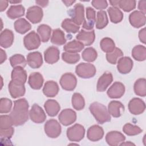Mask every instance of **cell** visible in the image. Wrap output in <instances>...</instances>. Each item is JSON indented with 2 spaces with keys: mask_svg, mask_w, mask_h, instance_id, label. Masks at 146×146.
Listing matches in <instances>:
<instances>
[{
  "mask_svg": "<svg viewBox=\"0 0 146 146\" xmlns=\"http://www.w3.org/2000/svg\"><path fill=\"white\" fill-rule=\"evenodd\" d=\"M29 107L28 102L25 98L19 99L14 102V107L10 114L14 125H22L28 120Z\"/></svg>",
  "mask_w": 146,
  "mask_h": 146,
  "instance_id": "obj_1",
  "label": "cell"
},
{
  "mask_svg": "<svg viewBox=\"0 0 146 146\" xmlns=\"http://www.w3.org/2000/svg\"><path fill=\"white\" fill-rule=\"evenodd\" d=\"M89 110L95 120L99 124H103L111 120V115L106 107L99 102H93L89 107Z\"/></svg>",
  "mask_w": 146,
  "mask_h": 146,
  "instance_id": "obj_2",
  "label": "cell"
},
{
  "mask_svg": "<svg viewBox=\"0 0 146 146\" xmlns=\"http://www.w3.org/2000/svg\"><path fill=\"white\" fill-rule=\"evenodd\" d=\"M75 72L81 78L89 79L95 75L96 69L91 63H80L76 66Z\"/></svg>",
  "mask_w": 146,
  "mask_h": 146,
  "instance_id": "obj_3",
  "label": "cell"
},
{
  "mask_svg": "<svg viewBox=\"0 0 146 146\" xmlns=\"http://www.w3.org/2000/svg\"><path fill=\"white\" fill-rule=\"evenodd\" d=\"M85 134L84 127L80 124H75L67 129L66 135L68 139L71 141L78 142L82 140Z\"/></svg>",
  "mask_w": 146,
  "mask_h": 146,
  "instance_id": "obj_4",
  "label": "cell"
},
{
  "mask_svg": "<svg viewBox=\"0 0 146 146\" xmlns=\"http://www.w3.org/2000/svg\"><path fill=\"white\" fill-rule=\"evenodd\" d=\"M44 130L47 136L50 138H56L61 133L62 128L60 123L55 119L47 120L44 125Z\"/></svg>",
  "mask_w": 146,
  "mask_h": 146,
  "instance_id": "obj_5",
  "label": "cell"
},
{
  "mask_svg": "<svg viewBox=\"0 0 146 146\" xmlns=\"http://www.w3.org/2000/svg\"><path fill=\"white\" fill-rule=\"evenodd\" d=\"M40 38L35 31L30 32L23 38L24 46L28 50H33L38 48L40 45Z\"/></svg>",
  "mask_w": 146,
  "mask_h": 146,
  "instance_id": "obj_6",
  "label": "cell"
},
{
  "mask_svg": "<svg viewBox=\"0 0 146 146\" xmlns=\"http://www.w3.org/2000/svg\"><path fill=\"white\" fill-rule=\"evenodd\" d=\"M68 14L76 25L80 26L83 23L85 19L84 6L80 3H76L73 9H71L68 11Z\"/></svg>",
  "mask_w": 146,
  "mask_h": 146,
  "instance_id": "obj_7",
  "label": "cell"
},
{
  "mask_svg": "<svg viewBox=\"0 0 146 146\" xmlns=\"http://www.w3.org/2000/svg\"><path fill=\"white\" fill-rule=\"evenodd\" d=\"M59 83L63 90L71 91L75 88L77 84V79L73 74L67 72L62 75Z\"/></svg>",
  "mask_w": 146,
  "mask_h": 146,
  "instance_id": "obj_8",
  "label": "cell"
},
{
  "mask_svg": "<svg viewBox=\"0 0 146 146\" xmlns=\"http://www.w3.org/2000/svg\"><path fill=\"white\" fill-rule=\"evenodd\" d=\"M30 119L35 123H43L46 119V115L43 110L37 104H34L29 111Z\"/></svg>",
  "mask_w": 146,
  "mask_h": 146,
  "instance_id": "obj_9",
  "label": "cell"
},
{
  "mask_svg": "<svg viewBox=\"0 0 146 146\" xmlns=\"http://www.w3.org/2000/svg\"><path fill=\"white\" fill-rule=\"evenodd\" d=\"M59 122L64 126H68L74 123L76 120L75 111L71 108H66L61 111L58 116Z\"/></svg>",
  "mask_w": 146,
  "mask_h": 146,
  "instance_id": "obj_10",
  "label": "cell"
},
{
  "mask_svg": "<svg viewBox=\"0 0 146 146\" xmlns=\"http://www.w3.org/2000/svg\"><path fill=\"white\" fill-rule=\"evenodd\" d=\"M43 16V12L41 7L38 6H33L30 7L26 13V17L33 24L39 23Z\"/></svg>",
  "mask_w": 146,
  "mask_h": 146,
  "instance_id": "obj_11",
  "label": "cell"
},
{
  "mask_svg": "<svg viewBox=\"0 0 146 146\" xmlns=\"http://www.w3.org/2000/svg\"><path fill=\"white\" fill-rule=\"evenodd\" d=\"M128 106L129 112L135 115L141 114L145 110V102L138 98L132 99L129 101Z\"/></svg>",
  "mask_w": 146,
  "mask_h": 146,
  "instance_id": "obj_12",
  "label": "cell"
},
{
  "mask_svg": "<svg viewBox=\"0 0 146 146\" xmlns=\"http://www.w3.org/2000/svg\"><path fill=\"white\" fill-rule=\"evenodd\" d=\"M8 89L11 96L14 99L23 96L26 91L24 84L13 81L12 80L9 83Z\"/></svg>",
  "mask_w": 146,
  "mask_h": 146,
  "instance_id": "obj_13",
  "label": "cell"
},
{
  "mask_svg": "<svg viewBox=\"0 0 146 146\" xmlns=\"http://www.w3.org/2000/svg\"><path fill=\"white\" fill-rule=\"evenodd\" d=\"M76 38L84 46H90L94 43L95 39V31L94 30L87 31L82 29L76 35Z\"/></svg>",
  "mask_w": 146,
  "mask_h": 146,
  "instance_id": "obj_14",
  "label": "cell"
},
{
  "mask_svg": "<svg viewBox=\"0 0 146 146\" xmlns=\"http://www.w3.org/2000/svg\"><path fill=\"white\" fill-rule=\"evenodd\" d=\"M145 14L140 11L135 10L131 13L129 16V21L131 26L135 28H140L145 24Z\"/></svg>",
  "mask_w": 146,
  "mask_h": 146,
  "instance_id": "obj_15",
  "label": "cell"
},
{
  "mask_svg": "<svg viewBox=\"0 0 146 146\" xmlns=\"http://www.w3.org/2000/svg\"><path fill=\"white\" fill-rule=\"evenodd\" d=\"M125 140V136L120 132L112 131L108 132L106 136L107 143L111 146H117L124 142Z\"/></svg>",
  "mask_w": 146,
  "mask_h": 146,
  "instance_id": "obj_16",
  "label": "cell"
},
{
  "mask_svg": "<svg viewBox=\"0 0 146 146\" xmlns=\"http://www.w3.org/2000/svg\"><path fill=\"white\" fill-rule=\"evenodd\" d=\"M124 92V85L120 82H115L108 88L107 94L111 99H118L123 96Z\"/></svg>",
  "mask_w": 146,
  "mask_h": 146,
  "instance_id": "obj_17",
  "label": "cell"
},
{
  "mask_svg": "<svg viewBox=\"0 0 146 146\" xmlns=\"http://www.w3.org/2000/svg\"><path fill=\"white\" fill-rule=\"evenodd\" d=\"M133 61L128 56L120 58L117 60V71L122 74H127L131 72L133 67Z\"/></svg>",
  "mask_w": 146,
  "mask_h": 146,
  "instance_id": "obj_18",
  "label": "cell"
},
{
  "mask_svg": "<svg viewBox=\"0 0 146 146\" xmlns=\"http://www.w3.org/2000/svg\"><path fill=\"white\" fill-rule=\"evenodd\" d=\"M27 63L32 68H38L43 64V58L40 52L34 51L27 55Z\"/></svg>",
  "mask_w": 146,
  "mask_h": 146,
  "instance_id": "obj_19",
  "label": "cell"
},
{
  "mask_svg": "<svg viewBox=\"0 0 146 146\" xmlns=\"http://www.w3.org/2000/svg\"><path fill=\"white\" fill-rule=\"evenodd\" d=\"M104 136V130L99 125H93L87 130V137L91 141H98Z\"/></svg>",
  "mask_w": 146,
  "mask_h": 146,
  "instance_id": "obj_20",
  "label": "cell"
},
{
  "mask_svg": "<svg viewBox=\"0 0 146 146\" xmlns=\"http://www.w3.org/2000/svg\"><path fill=\"white\" fill-rule=\"evenodd\" d=\"M60 51L55 46H50L44 52V59L45 62L48 64H54L59 59Z\"/></svg>",
  "mask_w": 146,
  "mask_h": 146,
  "instance_id": "obj_21",
  "label": "cell"
},
{
  "mask_svg": "<svg viewBox=\"0 0 146 146\" xmlns=\"http://www.w3.org/2000/svg\"><path fill=\"white\" fill-rule=\"evenodd\" d=\"M86 19H84L82 27L86 30H92L96 22V12L95 10L88 7L86 8Z\"/></svg>",
  "mask_w": 146,
  "mask_h": 146,
  "instance_id": "obj_22",
  "label": "cell"
},
{
  "mask_svg": "<svg viewBox=\"0 0 146 146\" xmlns=\"http://www.w3.org/2000/svg\"><path fill=\"white\" fill-rule=\"evenodd\" d=\"M113 80V76L111 72H104L98 79L96 90L98 92L105 91Z\"/></svg>",
  "mask_w": 146,
  "mask_h": 146,
  "instance_id": "obj_23",
  "label": "cell"
},
{
  "mask_svg": "<svg viewBox=\"0 0 146 146\" xmlns=\"http://www.w3.org/2000/svg\"><path fill=\"white\" fill-rule=\"evenodd\" d=\"M14 35L13 32L9 29L2 31L0 35V45L4 48L10 47L13 43Z\"/></svg>",
  "mask_w": 146,
  "mask_h": 146,
  "instance_id": "obj_24",
  "label": "cell"
},
{
  "mask_svg": "<svg viewBox=\"0 0 146 146\" xmlns=\"http://www.w3.org/2000/svg\"><path fill=\"white\" fill-rule=\"evenodd\" d=\"M124 105L119 101L112 100L108 106V111L109 113L114 117H119L124 111Z\"/></svg>",
  "mask_w": 146,
  "mask_h": 146,
  "instance_id": "obj_25",
  "label": "cell"
},
{
  "mask_svg": "<svg viewBox=\"0 0 146 146\" xmlns=\"http://www.w3.org/2000/svg\"><path fill=\"white\" fill-rule=\"evenodd\" d=\"M44 79L42 75L38 72L31 73L28 79V83L30 87L34 90H39L43 86Z\"/></svg>",
  "mask_w": 146,
  "mask_h": 146,
  "instance_id": "obj_26",
  "label": "cell"
},
{
  "mask_svg": "<svg viewBox=\"0 0 146 146\" xmlns=\"http://www.w3.org/2000/svg\"><path fill=\"white\" fill-rule=\"evenodd\" d=\"M59 91L58 83L53 80L47 81L43 88V92L44 95L49 98L55 97Z\"/></svg>",
  "mask_w": 146,
  "mask_h": 146,
  "instance_id": "obj_27",
  "label": "cell"
},
{
  "mask_svg": "<svg viewBox=\"0 0 146 146\" xmlns=\"http://www.w3.org/2000/svg\"><path fill=\"white\" fill-rule=\"evenodd\" d=\"M11 78L12 80L25 84L27 78L26 71L22 67H14L12 70Z\"/></svg>",
  "mask_w": 146,
  "mask_h": 146,
  "instance_id": "obj_28",
  "label": "cell"
},
{
  "mask_svg": "<svg viewBox=\"0 0 146 146\" xmlns=\"http://www.w3.org/2000/svg\"><path fill=\"white\" fill-rule=\"evenodd\" d=\"M44 108L47 114L51 117L57 115L60 110L59 104L54 99H48L44 104Z\"/></svg>",
  "mask_w": 146,
  "mask_h": 146,
  "instance_id": "obj_29",
  "label": "cell"
},
{
  "mask_svg": "<svg viewBox=\"0 0 146 146\" xmlns=\"http://www.w3.org/2000/svg\"><path fill=\"white\" fill-rule=\"evenodd\" d=\"M25 12V9L22 5H11L6 12L7 16L11 19L20 18L24 15Z\"/></svg>",
  "mask_w": 146,
  "mask_h": 146,
  "instance_id": "obj_30",
  "label": "cell"
},
{
  "mask_svg": "<svg viewBox=\"0 0 146 146\" xmlns=\"http://www.w3.org/2000/svg\"><path fill=\"white\" fill-rule=\"evenodd\" d=\"M84 47V44L78 40H73L63 46V50L67 52L76 54L80 52Z\"/></svg>",
  "mask_w": 146,
  "mask_h": 146,
  "instance_id": "obj_31",
  "label": "cell"
},
{
  "mask_svg": "<svg viewBox=\"0 0 146 146\" xmlns=\"http://www.w3.org/2000/svg\"><path fill=\"white\" fill-rule=\"evenodd\" d=\"M14 26L15 31L21 34H25L31 28V24L25 18L17 19L14 22Z\"/></svg>",
  "mask_w": 146,
  "mask_h": 146,
  "instance_id": "obj_32",
  "label": "cell"
},
{
  "mask_svg": "<svg viewBox=\"0 0 146 146\" xmlns=\"http://www.w3.org/2000/svg\"><path fill=\"white\" fill-rule=\"evenodd\" d=\"M107 12L110 17L111 22L113 23H118L122 21L123 19V13L116 7H110L107 9Z\"/></svg>",
  "mask_w": 146,
  "mask_h": 146,
  "instance_id": "obj_33",
  "label": "cell"
},
{
  "mask_svg": "<svg viewBox=\"0 0 146 146\" xmlns=\"http://www.w3.org/2000/svg\"><path fill=\"white\" fill-rule=\"evenodd\" d=\"M51 42L55 45H63L66 42L64 32L60 29L53 30L52 36L51 37Z\"/></svg>",
  "mask_w": 146,
  "mask_h": 146,
  "instance_id": "obj_34",
  "label": "cell"
},
{
  "mask_svg": "<svg viewBox=\"0 0 146 146\" xmlns=\"http://www.w3.org/2000/svg\"><path fill=\"white\" fill-rule=\"evenodd\" d=\"M132 56L137 61H144L146 59V48L143 45L135 46L131 52Z\"/></svg>",
  "mask_w": 146,
  "mask_h": 146,
  "instance_id": "obj_35",
  "label": "cell"
},
{
  "mask_svg": "<svg viewBox=\"0 0 146 146\" xmlns=\"http://www.w3.org/2000/svg\"><path fill=\"white\" fill-rule=\"evenodd\" d=\"M37 32L43 42H47L50 38L51 34V28L45 24H42L38 27Z\"/></svg>",
  "mask_w": 146,
  "mask_h": 146,
  "instance_id": "obj_36",
  "label": "cell"
},
{
  "mask_svg": "<svg viewBox=\"0 0 146 146\" xmlns=\"http://www.w3.org/2000/svg\"><path fill=\"white\" fill-rule=\"evenodd\" d=\"M61 26L68 33L75 34L78 33L80 29V26L70 18L64 19L62 22Z\"/></svg>",
  "mask_w": 146,
  "mask_h": 146,
  "instance_id": "obj_37",
  "label": "cell"
},
{
  "mask_svg": "<svg viewBox=\"0 0 146 146\" xmlns=\"http://www.w3.org/2000/svg\"><path fill=\"white\" fill-rule=\"evenodd\" d=\"M134 92L137 96L144 97L146 95V80L139 78L136 80L133 86Z\"/></svg>",
  "mask_w": 146,
  "mask_h": 146,
  "instance_id": "obj_38",
  "label": "cell"
},
{
  "mask_svg": "<svg viewBox=\"0 0 146 146\" xmlns=\"http://www.w3.org/2000/svg\"><path fill=\"white\" fill-rule=\"evenodd\" d=\"M71 103L73 108L77 111H80L83 110L85 106L84 99L79 93L75 92L72 95L71 98Z\"/></svg>",
  "mask_w": 146,
  "mask_h": 146,
  "instance_id": "obj_39",
  "label": "cell"
},
{
  "mask_svg": "<svg viewBox=\"0 0 146 146\" xmlns=\"http://www.w3.org/2000/svg\"><path fill=\"white\" fill-rule=\"evenodd\" d=\"M108 23V19L106 12L104 10H100L97 13L96 19V27L98 29H103Z\"/></svg>",
  "mask_w": 146,
  "mask_h": 146,
  "instance_id": "obj_40",
  "label": "cell"
},
{
  "mask_svg": "<svg viewBox=\"0 0 146 146\" xmlns=\"http://www.w3.org/2000/svg\"><path fill=\"white\" fill-rule=\"evenodd\" d=\"M100 47L103 52L110 53L112 52L115 49V44L111 38L106 37L101 40L100 42Z\"/></svg>",
  "mask_w": 146,
  "mask_h": 146,
  "instance_id": "obj_41",
  "label": "cell"
},
{
  "mask_svg": "<svg viewBox=\"0 0 146 146\" xmlns=\"http://www.w3.org/2000/svg\"><path fill=\"white\" fill-rule=\"evenodd\" d=\"M97 56V51L94 48L91 47L85 48L82 54V57L83 59L88 62H94L96 59Z\"/></svg>",
  "mask_w": 146,
  "mask_h": 146,
  "instance_id": "obj_42",
  "label": "cell"
},
{
  "mask_svg": "<svg viewBox=\"0 0 146 146\" xmlns=\"http://www.w3.org/2000/svg\"><path fill=\"white\" fill-rule=\"evenodd\" d=\"M11 66L14 68L16 67H22L24 68L27 64V60L25 56L21 54H15L10 58Z\"/></svg>",
  "mask_w": 146,
  "mask_h": 146,
  "instance_id": "obj_43",
  "label": "cell"
},
{
  "mask_svg": "<svg viewBox=\"0 0 146 146\" xmlns=\"http://www.w3.org/2000/svg\"><path fill=\"white\" fill-rule=\"evenodd\" d=\"M123 56V52L121 49L118 47H115L112 52L107 53L106 59L107 60L112 64H115L117 63V60Z\"/></svg>",
  "mask_w": 146,
  "mask_h": 146,
  "instance_id": "obj_44",
  "label": "cell"
},
{
  "mask_svg": "<svg viewBox=\"0 0 146 146\" xmlns=\"http://www.w3.org/2000/svg\"><path fill=\"white\" fill-rule=\"evenodd\" d=\"M123 131L128 136H135L140 134L143 130L139 126L126 123L123 127Z\"/></svg>",
  "mask_w": 146,
  "mask_h": 146,
  "instance_id": "obj_45",
  "label": "cell"
},
{
  "mask_svg": "<svg viewBox=\"0 0 146 146\" xmlns=\"http://www.w3.org/2000/svg\"><path fill=\"white\" fill-rule=\"evenodd\" d=\"M136 1L134 0H119L118 7L125 12H129L135 9Z\"/></svg>",
  "mask_w": 146,
  "mask_h": 146,
  "instance_id": "obj_46",
  "label": "cell"
},
{
  "mask_svg": "<svg viewBox=\"0 0 146 146\" xmlns=\"http://www.w3.org/2000/svg\"><path fill=\"white\" fill-rule=\"evenodd\" d=\"M62 60L68 64H75L80 60V55L78 54H73L67 52H63L62 54Z\"/></svg>",
  "mask_w": 146,
  "mask_h": 146,
  "instance_id": "obj_47",
  "label": "cell"
},
{
  "mask_svg": "<svg viewBox=\"0 0 146 146\" xmlns=\"http://www.w3.org/2000/svg\"><path fill=\"white\" fill-rule=\"evenodd\" d=\"M12 107V101L6 98H2L0 100V113H9Z\"/></svg>",
  "mask_w": 146,
  "mask_h": 146,
  "instance_id": "obj_48",
  "label": "cell"
},
{
  "mask_svg": "<svg viewBox=\"0 0 146 146\" xmlns=\"http://www.w3.org/2000/svg\"><path fill=\"white\" fill-rule=\"evenodd\" d=\"M13 125L11 118L9 115H2L0 116V129H6Z\"/></svg>",
  "mask_w": 146,
  "mask_h": 146,
  "instance_id": "obj_49",
  "label": "cell"
},
{
  "mask_svg": "<svg viewBox=\"0 0 146 146\" xmlns=\"http://www.w3.org/2000/svg\"><path fill=\"white\" fill-rule=\"evenodd\" d=\"M14 132V129L13 127L6 129H1L0 136L1 140L9 141V140L12 137Z\"/></svg>",
  "mask_w": 146,
  "mask_h": 146,
  "instance_id": "obj_50",
  "label": "cell"
},
{
  "mask_svg": "<svg viewBox=\"0 0 146 146\" xmlns=\"http://www.w3.org/2000/svg\"><path fill=\"white\" fill-rule=\"evenodd\" d=\"M91 4L95 9L100 10L105 9L108 6L107 2L106 0H93L91 1Z\"/></svg>",
  "mask_w": 146,
  "mask_h": 146,
  "instance_id": "obj_51",
  "label": "cell"
},
{
  "mask_svg": "<svg viewBox=\"0 0 146 146\" xmlns=\"http://www.w3.org/2000/svg\"><path fill=\"white\" fill-rule=\"evenodd\" d=\"M139 38L141 42H142L144 44H145L146 41V31H145V28L144 27L142 29H141L139 32Z\"/></svg>",
  "mask_w": 146,
  "mask_h": 146,
  "instance_id": "obj_52",
  "label": "cell"
},
{
  "mask_svg": "<svg viewBox=\"0 0 146 146\" xmlns=\"http://www.w3.org/2000/svg\"><path fill=\"white\" fill-rule=\"evenodd\" d=\"M138 9L139 10L145 14L146 13V1H140L138 3Z\"/></svg>",
  "mask_w": 146,
  "mask_h": 146,
  "instance_id": "obj_53",
  "label": "cell"
},
{
  "mask_svg": "<svg viewBox=\"0 0 146 146\" xmlns=\"http://www.w3.org/2000/svg\"><path fill=\"white\" fill-rule=\"evenodd\" d=\"M7 59V55L6 52L0 49V64H2Z\"/></svg>",
  "mask_w": 146,
  "mask_h": 146,
  "instance_id": "obj_54",
  "label": "cell"
},
{
  "mask_svg": "<svg viewBox=\"0 0 146 146\" xmlns=\"http://www.w3.org/2000/svg\"><path fill=\"white\" fill-rule=\"evenodd\" d=\"M8 3H9V1H3V0L0 1V11L1 12L6 10V9L8 6Z\"/></svg>",
  "mask_w": 146,
  "mask_h": 146,
  "instance_id": "obj_55",
  "label": "cell"
},
{
  "mask_svg": "<svg viewBox=\"0 0 146 146\" xmlns=\"http://www.w3.org/2000/svg\"><path fill=\"white\" fill-rule=\"evenodd\" d=\"M48 1H36L35 3L38 4L39 6L42 7H46L48 4Z\"/></svg>",
  "mask_w": 146,
  "mask_h": 146,
  "instance_id": "obj_56",
  "label": "cell"
},
{
  "mask_svg": "<svg viewBox=\"0 0 146 146\" xmlns=\"http://www.w3.org/2000/svg\"><path fill=\"white\" fill-rule=\"evenodd\" d=\"M76 1H70V0H63L62 1V2L63 3H64V5L66 6H67V7H68V6H71L73 3H74Z\"/></svg>",
  "mask_w": 146,
  "mask_h": 146,
  "instance_id": "obj_57",
  "label": "cell"
},
{
  "mask_svg": "<svg viewBox=\"0 0 146 146\" xmlns=\"http://www.w3.org/2000/svg\"><path fill=\"white\" fill-rule=\"evenodd\" d=\"M110 3H111V5L112 6V7H118V2L119 1H109Z\"/></svg>",
  "mask_w": 146,
  "mask_h": 146,
  "instance_id": "obj_58",
  "label": "cell"
},
{
  "mask_svg": "<svg viewBox=\"0 0 146 146\" xmlns=\"http://www.w3.org/2000/svg\"><path fill=\"white\" fill-rule=\"evenodd\" d=\"M135 145V144H133V143H131V141H128V142H125V143H124V142H123V143H121L120 144V145Z\"/></svg>",
  "mask_w": 146,
  "mask_h": 146,
  "instance_id": "obj_59",
  "label": "cell"
},
{
  "mask_svg": "<svg viewBox=\"0 0 146 146\" xmlns=\"http://www.w3.org/2000/svg\"><path fill=\"white\" fill-rule=\"evenodd\" d=\"M10 3H21V1H17V2H15V1H14V2H11V1H10V2H9Z\"/></svg>",
  "mask_w": 146,
  "mask_h": 146,
  "instance_id": "obj_60",
  "label": "cell"
}]
</instances>
